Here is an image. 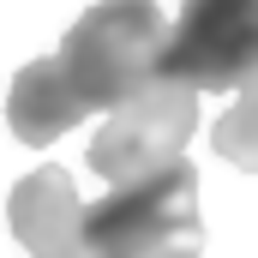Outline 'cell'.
Returning <instances> with one entry per match:
<instances>
[{
    "mask_svg": "<svg viewBox=\"0 0 258 258\" xmlns=\"http://www.w3.org/2000/svg\"><path fill=\"white\" fill-rule=\"evenodd\" d=\"M162 36H168V18L156 0H102L72 18V30L60 36V54H54V72L84 114L96 108L114 114L126 96H138L156 78Z\"/></svg>",
    "mask_w": 258,
    "mask_h": 258,
    "instance_id": "cell-1",
    "label": "cell"
},
{
    "mask_svg": "<svg viewBox=\"0 0 258 258\" xmlns=\"http://www.w3.org/2000/svg\"><path fill=\"white\" fill-rule=\"evenodd\" d=\"M198 252H204V216H198V168L186 156L84 204V258H198Z\"/></svg>",
    "mask_w": 258,
    "mask_h": 258,
    "instance_id": "cell-2",
    "label": "cell"
},
{
    "mask_svg": "<svg viewBox=\"0 0 258 258\" xmlns=\"http://www.w3.org/2000/svg\"><path fill=\"white\" fill-rule=\"evenodd\" d=\"M258 72V0H180L156 78L186 90H240Z\"/></svg>",
    "mask_w": 258,
    "mask_h": 258,
    "instance_id": "cell-3",
    "label": "cell"
},
{
    "mask_svg": "<svg viewBox=\"0 0 258 258\" xmlns=\"http://www.w3.org/2000/svg\"><path fill=\"white\" fill-rule=\"evenodd\" d=\"M198 126V90L174 84V78H150L138 96H126L108 126L90 138V174H102L108 186H132L168 162H180L186 138Z\"/></svg>",
    "mask_w": 258,
    "mask_h": 258,
    "instance_id": "cell-4",
    "label": "cell"
},
{
    "mask_svg": "<svg viewBox=\"0 0 258 258\" xmlns=\"http://www.w3.org/2000/svg\"><path fill=\"white\" fill-rule=\"evenodd\" d=\"M6 222L30 258H84V198L60 162H42L12 186Z\"/></svg>",
    "mask_w": 258,
    "mask_h": 258,
    "instance_id": "cell-5",
    "label": "cell"
},
{
    "mask_svg": "<svg viewBox=\"0 0 258 258\" xmlns=\"http://www.w3.org/2000/svg\"><path fill=\"white\" fill-rule=\"evenodd\" d=\"M84 120V108L72 102V90L60 84L54 60H30L12 78V96H6V126L18 132L30 150H48L60 132H72Z\"/></svg>",
    "mask_w": 258,
    "mask_h": 258,
    "instance_id": "cell-6",
    "label": "cell"
},
{
    "mask_svg": "<svg viewBox=\"0 0 258 258\" xmlns=\"http://www.w3.org/2000/svg\"><path fill=\"white\" fill-rule=\"evenodd\" d=\"M210 144H216V156H222V162H234V168L258 174V72L234 90V102H228V114L216 120Z\"/></svg>",
    "mask_w": 258,
    "mask_h": 258,
    "instance_id": "cell-7",
    "label": "cell"
}]
</instances>
